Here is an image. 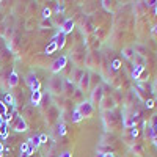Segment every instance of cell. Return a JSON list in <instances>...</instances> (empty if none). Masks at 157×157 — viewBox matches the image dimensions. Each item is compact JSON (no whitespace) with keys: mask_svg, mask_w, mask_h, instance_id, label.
<instances>
[{"mask_svg":"<svg viewBox=\"0 0 157 157\" xmlns=\"http://www.w3.org/2000/svg\"><path fill=\"white\" fill-rule=\"evenodd\" d=\"M152 32H154V33H157V25H155V29H154V30H152Z\"/></svg>","mask_w":157,"mask_h":157,"instance_id":"cell-32","label":"cell"},{"mask_svg":"<svg viewBox=\"0 0 157 157\" xmlns=\"http://www.w3.org/2000/svg\"><path fill=\"white\" fill-rule=\"evenodd\" d=\"M3 104L8 107V105H16V102H14V98H13L11 94H6L5 96V101H3Z\"/></svg>","mask_w":157,"mask_h":157,"instance_id":"cell-18","label":"cell"},{"mask_svg":"<svg viewBox=\"0 0 157 157\" xmlns=\"http://www.w3.org/2000/svg\"><path fill=\"white\" fill-rule=\"evenodd\" d=\"M132 61L135 63V66H145V57H141V55H134Z\"/></svg>","mask_w":157,"mask_h":157,"instance_id":"cell-16","label":"cell"},{"mask_svg":"<svg viewBox=\"0 0 157 157\" xmlns=\"http://www.w3.org/2000/svg\"><path fill=\"white\" fill-rule=\"evenodd\" d=\"M101 109L104 110V112H112L113 109H115V101L112 99V98H104L102 101H101Z\"/></svg>","mask_w":157,"mask_h":157,"instance_id":"cell-6","label":"cell"},{"mask_svg":"<svg viewBox=\"0 0 157 157\" xmlns=\"http://www.w3.org/2000/svg\"><path fill=\"white\" fill-rule=\"evenodd\" d=\"M104 99V86L102 85H96L91 91V104H101V101Z\"/></svg>","mask_w":157,"mask_h":157,"instance_id":"cell-3","label":"cell"},{"mask_svg":"<svg viewBox=\"0 0 157 157\" xmlns=\"http://www.w3.org/2000/svg\"><path fill=\"white\" fill-rule=\"evenodd\" d=\"M90 72L88 71H85L83 72V75H82V78H80V82H78L77 85H78V88H80V91H86L88 90V86H90Z\"/></svg>","mask_w":157,"mask_h":157,"instance_id":"cell-9","label":"cell"},{"mask_svg":"<svg viewBox=\"0 0 157 157\" xmlns=\"http://www.w3.org/2000/svg\"><path fill=\"white\" fill-rule=\"evenodd\" d=\"M80 120H82V116L78 115L77 110H74V112H72V123H77V121H80Z\"/></svg>","mask_w":157,"mask_h":157,"instance_id":"cell-21","label":"cell"},{"mask_svg":"<svg viewBox=\"0 0 157 157\" xmlns=\"http://www.w3.org/2000/svg\"><path fill=\"white\" fill-rule=\"evenodd\" d=\"M41 98H43L41 91H35V93L32 94V104H33V105H38V104L41 102Z\"/></svg>","mask_w":157,"mask_h":157,"instance_id":"cell-15","label":"cell"},{"mask_svg":"<svg viewBox=\"0 0 157 157\" xmlns=\"http://www.w3.org/2000/svg\"><path fill=\"white\" fill-rule=\"evenodd\" d=\"M154 91H157V82H155V86H154Z\"/></svg>","mask_w":157,"mask_h":157,"instance_id":"cell-33","label":"cell"},{"mask_svg":"<svg viewBox=\"0 0 157 157\" xmlns=\"http://www.w3.org/2000/svg\"><path fill=\"white\" fill-rule=\"evenodd\" d=\"M49 91L52 94H60L64 91V82L60 75H54L49 80Z\"/></svg>","mask_w":157,"mask_h":157,"instance_id":"cell-1","label":"cell"},{"mask_svg":"<svg viewBox=\"0 0 157 157\" xmlns=\"http://www.w3.org/2000/svg\"><path fill=\"white\" fill-rule=\"evenodd\" d=\"M104 157H115L112 152H105V155H104Z\"/></svg>","mask_w":157,"mask_h":157,"instance_id":"cell-30","label":"cell"},{"mask_svg":"<svg viewBox=\"0 0 157 157\" xmlns=\"http://www.w3.org/2000/svg\"><path fill=\"white\" fill-rule=\"evenodd\" d=\"M83 72H85L83 69H74L71 82H74V83H78V82H80V78H82V75H83Z\"/></svg>","mask_w":157,"mask_h":157,"instance_id":"cell-12","label":"cell"},{"mask_svg":"<svg viewBox=\"0 0 157 157\" xmlns=\"http://www.w3.org/2000/svg\"><path fill=\"white\" fill-rule=\"evenodd\" d=\"M39 143H47V135H44V134L39 135Z\"/></svg>","mask_w":157,"mask_h":157,"instance_id":"cell-26","label":"cell"},{"mask_svg":"<svg viewBox=\"0 0 157 157\" xmlns=\"http://www.w3.org/2000/svg\"><path fill=\"white\" fill-rule=\"evenodd\" d=\"M64 41H66V35H63L61 32H58L54 38H52V43H55L58 46V49H61L64 46Z\"/></svg>","mask_w":157,"mask_h":157,"instance_id":"cell-10","label":"cell"},{"mask_svg":"<svg viewBox=\"0 0 157 157\" xmlns=\"http://www.w3.org/2000/svg\"><path fill=\"white\" fill-rule=\"evenodd\" d=\"M75 110L78 112V115H80L82 118H88V116L93 115L94 107H93V104H91L90 101H82V102L77 105V109H75Z\"/></svg>","mask_w":157,"mask_h":157,"instance_id":"cell-2","label":"cell"},{"mask_svg":"<svg viewBox=\"0 0 157 157\" xmlns=\"http://www.w3.org/2000/svg\"><path fill=\"white\" fill-rule=\"evenodd\" d=\"M104 155H105V152H98V155H96V157H104Z\"/></svg>","mask_w":157,"mask_h":157,"instance_id":"cell-31","label":"cell"},{"mask_svg":"<svg viewBox=\"0 0 157 157\" xmlns=\"http://www.w3.org/2000/svg\"><path fill=\"white\" fill-rule=\"evenodd\" d=\"M8 127H10L8 123L0 121V137H2V138H6V135H8Z\"/></svg>","mask_w":157,"mask_h":157,"instance_id":"cell-13","label":"cell"},{"mask_svg":"<svg viewBox=\"0 0 157 157\" xmlns=\"http://www.w3.org/2000/svg\"><path fill=\"white\" fill-rule=\"evenodd\" d=\"M27 83H29V86L32 88L33 93H35V91H39V88H41V83H39V80L36 78V74H35L33 71H30V72L27 74Z\"/></svg>","mask_w":157,"mask_h":157,"instance_id":"cell-5","label":"cell"},{"mask_svg":"<svg viewBox=\"0 0 157 157\" xmlns=\"http://www.w3.org/2000/svg\"><path fill=\"white\" fill-rule=\"evenodd\" d=\"M120 64H121L120 60H115V61H113V69H118V68H120Z\"/></svg>","mask_w":157,"mask_h":157,"instance_id":"cell-28","label":"cell"},{"mask_svg":"<svg viewBox=\"0 0 157 157\" xmlns=\"http://www.w3.org/2000/svg\"><path fill=\"white\" fill-rule=\"evenodd\" d=\"M64 132H66V127H64V124H58V130H57V134L63 135Z\"/></svg>","mask_w":157,"mask_h":157,"instance_id":"cell-25","label":"cell"},{"mask_svg":"<svg viewBox=\"0 0 157 157\" xmlns=\"http://www.w3.org/2000/svg\"><path fill=\"white\" fill-rule=\"evenodd\" d=\"M134 55H135L134 47H126V49L123 50V57H124L126 60H132V58H134Z\"/></svg>","mask_w":157,"mask_h":157,"instance_id":"cell-14","label":"cell"},{"mask_svg":"<svg viewBox=\"0 0 157 157\" xmlns=\"http://www.w3.org/2000/svg\"><path fill=\"white\" fill-rule=\"evenodd\" d=\"M145 71V66H135V69H134V78H140V74Z\"/></svg>","mask_w":157,"mask_h":157,"instance_id":"cell-20","label":"cell"},{"mask_svg":"<svg viewBox=\"0 0 157 157\" xmlns=\"http://www.w3.org/2000/svg\"><path fill=\"white\" fill-rule=\"evenodd\" d=\"M17 83H19V75H17L16 71H13V72L10 74V77H8V85L13 88V86H16Z\"/></svg>","mask_w":157,"mask_h":157,"instance_id":"cell-11","label":"cell"},{"mask_svg":"<svg viewBox=\"0 0 157 157\" xmlns=\"http://www.w3.org/2000/svg\"><path fill=\"white\" fill-rule=\"evenodd\" d=\"M66 88H68V93H74V83L71 80H66Z\"/></svg>","mask_w":157,"mask_h":157,"instance_id":"cell-23","label":"cell"},{"mask_svg":"<svg viewBox=\"0 0 157 157\" xmlns=\"http://www.w3.org/2000/svg\"><path fill=\"white\" fill-rule=\"evenodd\" d=\"M50 14H52V11H50L49 8H44V10H43V17H44V19H49Z\"/></svg>","mask_w":157,"mask_h":157,"instance_id":"cell-24","label":"cell"},{"mask_svg":"<svg viewBox=\"0 0 157 157\" xmlns=\"http://www.w3.org/2000/svg\"><path fill=\"white\" fill-rule=\"evenodd\" d=\"M72 29H74V21H72V19H66V21L60 25V32H61L63 35H69V33L72 32Z\"/></svg>","mask_w":157,"mask_h":157,"instance_id":"cell-7","label":"cell"},{"mask_svg":"<svg viewBox=\"0 0 157 157\" xmlns=\"http://www.w3.org/2000/svg\"><path fill=\"white\" fill-rule=\"evenodd\" d=\"M60 157H72V152L71 151H64V152L60 154Z\"/></svg>","mask_w":157,"mask_h":157,"instance_id":"cell-27","label":"cell"},{"mask_svg":"<svg viewBox=\"0 0 157 157\" xmlns=\"http://www.w3.org/2000/svg\"><path fill=\"white\" fill-rule=\"evenodd\" d=\"M66 64H68V57L66 55H61L60 58H57L54 63L50 64V71L57 74V72H60L64 66H66Z\"/></svg>","mask_w":157,"mask_h":157,"instance_id":"cell-4","label":"cell"},{"mask_svg":"<svg viewBox=\"0 0 157 157\" xmlns=\"http://www.w3.org/2000/svg\"><path fill=\"white\" fill-rule=\"evenodd\" d=\"M6 113H8V107L0 101V120H3V118L6 116Z\"/></svg>","mask_w":157,"mask_h":157,"instance_id":"cell-17","label":"cell"},{"mask_svg":"<svg viewBox=\"0 0 157 157\" xmlns=\"http://www.w3.org/2000/svg\"><path fill=\"white\" fill-rule=\"evenodd\" d=\"M132 149H134V152H137L138 155H141V154H143V151H141V146L138 145V143H135V145L132 146Z\"/></svg>","mask_w":157,"mask_h":157,"instance_id":"cell-22","label":"cell"},{"mask_svg":"<svg viewBox=\"0 0 157 157\" xmlns=\"http://www.w3.org/2000/svg\"><path fill=\"white\" fill-rule=\"evenodd\" d=\"M152 105H154V102H152V101H146V107H149V109H151Z\"/></svg>","mask_w":157,"mask_h":157,"instance_id":"cell-29","label":"cell"},{"mask_svg":"<svg viewBox=\"0 0 157 157\" xmlns=\"http://www.w3.org/2000/svg\"><path fill=\"white\" fill-rule=\"evenodd\" d=\"M57 49H58V46H57L55 43H52V41H50V44H49V46L46 47V54H47V55H50L52 52H55Z\"/></svg>","mask_w":157,"mask_h":157,"instance_id":"cell-19","label":"cell"},{"mask_svg":"<svg viewBox=\"0 0 157 157\" xmlns=\"http://www.w3.org/2000/svg\"><path fill=\"white\" fill-rule=\"evenodd\" d=\"M13 129L17 130V132H25L27 130V123L22 116H16V123L13 124Z\"/></svg>","mask_w":157,"mask_h":157,"instance_id":"cell-8","label":"cell"}]
</instances>
